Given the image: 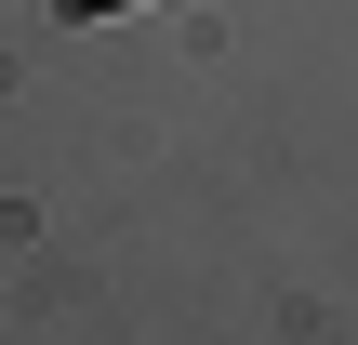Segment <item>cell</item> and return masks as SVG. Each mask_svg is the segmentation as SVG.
Instances as JSON below:
<instances>
[{
	"label": "cell",
	"instance_id": "1",
	"mask_svg": "<svg viewBox=\"0 0 358 345\" xmlns=\"http://www.w3.org/2000/svg\"><path fill=\"white\" fill-rule=\"evenodd\" d=\"M93 13H120V0H66V27H93Z\"/></svg>",
	"mask_w": 358,
	"mask_h": 345
}]
</instances>
